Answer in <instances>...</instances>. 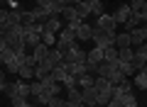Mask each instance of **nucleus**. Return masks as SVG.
<instances>
[{"label": "nucleus", "mask_w": 147, "mask_h": 107, "mask_svg": "<svg viewBox=\"0 0 147 107\" xmlns=\"http://www.w3.org/2000/svg\"><path fill=\"white\" fill-rule=\"evenodd\" d=\"M74 44H76V32L69 29V27L64 25V29L57 34V46H54V49H59V51H69Z\"/></svg>", "instance_id": "1"}, {"label": "nucleus", "mask_w": 147, "mask_h": 107, "mask_svg": "<svg viewBox=\"0 0 147 107\" xmlns=\"http://www.w3.org/2000/svg\"><path fill=\"white\" fill-rule=\"evenodd\" d=\"M5 95L7 97H12V95H20V97H30L32 95V90H30V83L27 80H22V78H17L15 83H10V85H7V90H5Z\"/></svg>", "instance_id": "2"}, {"label": "nucleus", "mask_w": 147, "mask_h": 107, "mask_svg": "<svg viewBox=\"0 0 147 107\" xmlns=\"http://www.w3.org/2000/svg\"><path fill=\"white\" fill-rule=\"evenodd\" d=\"M96 27L100 32H105V34H118V22L113 20V15H100L96 20Z\"/></svg>", "instance_id": "3"}, {"label": "nucleus", "mask_w": 147, "mask_h": 107, "mask_svg": "<svg viewBox=\"0 0 147 107\" xmlns=\"http://www.w3.org/2000/svg\"><path fill=\"white\" fill-rule=\"evenodd\" d=\"M61 29H64V20L59 15H54V17L42 22V34H59Z\"/></svg>", "instance_id": "4"}, {"label": "nucleus", "mask_w": 147, "mask_h": 107, "mask_svg": "<svg viewBox=\"0 0 147 107\" xmlns=\"http://www.w3.org/2000/svg\"><path fill=\"white\" fill-rule=\"evenodd\" d=\"M86 61V51L79 44H74L69 51H64V63H84Z\"/></svg>", "instance_id": "5"}, {"label": "nucleus", "mask_w": 147, "mask_h": 107, "mask_svg": "<svg viewBox=\"0 0 147 107\" xmlns=\"http://www.w3.org/2000/svg\"><path fill=\"white\" fill-rule=\"evenodd\" d=\"M130 34V41H132V46H142L147 41V25H140V27H135L132 32H127Z\"/></svg>", "instance_id": "6"}, {"label": "nucleus", "mask_w": 147, "mask_h": 107, "mask_svg": "<svg viewBox=\"0 0 147 107\" xmlns=\"http://www.w3.org/2000/svg\"><path fill=\"white\" fill-rule=\"evenodd\" d=\"M81 102H84L86 107H96V105H98V92H96V85L84 88V90H81Z\"/></svg>", "instance_id": "7"}, {"label": "nucleus", "mask_w": 147, "mask_h": 107, "mask_svg": "<svg viewBox=\"0 0 147 107\" xmlns=\"http://www.w3.org/2000/svg\"><path fill=\"white\" fill-rule=\"evenodd\" d=\"M91 39H93V27L88 22H81L76 27V41H91Z\"/></svg>", "instance_id": "8"}, {"label": "nucleus", "mask_w": 147, "mask_h": 107, "mask_svg": "<svg viewBox=\"0 0 147 107\" xmlns=\"http://www.w3.org/2000/svg\"><path fill=\"white\" fill-rule=\"evenodd\" d=\"M132 66H135V71H142V68L147 66V51L142 49V46H135V56H132Z\"/></svg>", "instance_id": "9"}, {"label": "nucleus", "mask_w": 147, "mask_h": 107, "mask_svg": "<svg viewBox=\"0 0 147 107\" xmlns=\"http://www.w3.org/2000/svg\"><path fill=\"white\" fill-rule=\"evenodd\" d=\"M125 92H132V80H130V78H123L118 85H113V97H118V100H120Z\"/></svg>", "instance_id": "10"}, {"label": "nucleus", "mask_w": 147, "mask_h": 107, "mask_svg": "<svg viewBox=\"0 0 147 107\" xmlns=\"http://www.w3.org/2000/svg\"><path fill=\"white\" fill-rule=\"evenodd\" d=\"M132 15V10H130V5L127 3H123V5H118V10H115V15H113V20L118 22V25H125L127 22V17Z\"/></svg>", "instance_id": "11"}, {"label": "nucleus", "mask_w": 147, "mask_h": 107, "mask_svg": "<svg viewBox=\"0 0 147 107\" xmlns=\"http://www.w3.org/2000/svg\"><path fill=\"white\" fill-rule=\"evenodd\" d=\"M86 63H88V66H98V63H103V49L93 46L91 51H86Z\"/></svg>", "instance_id": "12"}, {"label": "nucleus", "mask_w": 147, "mask_h": 107, "mask_svg": "<svg viewBox=\"0 0 147 107\" xmlns=\"http://www.w3.org/2000/svg\"><path fill=\"white\" fill-rule=\"evenodd\" d=\"M118 54H120V51H118L115 44L108 46V49H103V61H105V63H113V66H118V61H120V58H118Z\"/></svg>", "instance_id": "13"}, {"label": "nucleus", "mask_w": 147, "mask_h": 107, "mask_svg": "<svg viewBox=\"0 0 147 107\" xmlns=\"http://www.w3.org/2000/svg\"><path fill=\"white\" fill-rule=\"evenodd\" d=\"M49 51H52V49H49L47 44H37L34 49H32V56H34L37 61H44V58L49 56Z\"/></svg>", "instance_id": "14"}, {"label": "nucleus", "mask_w": 147, "mask_h": 107, "mask_svg": "<svg viewBox=\"0 0 147 107\" xmlns=\"http://www.w3.org/2000/svg\"><path fill=\"white\" fill-rule=\"evenodd\" d=\"M47 61L52 63V68H57L59 63H64V51H59V49H52V51H49V56H47Z\"/></svg>", "instance_id": "15"}, {"label": "nucleus", "mask_w": 147, "mask_h": 107, "mask_svg": "<svg viewBox=\"0 0 147 107\" xmlns=\"http://www.w3.org/2000/svg\"><path fill=\"white\" fill-rule=\"evenodd\" d=\"M64 7H66V3H64V0H52V3L47 5V10H49V15H61Z\"/></svg>", "instance_id": "16"}, {"label": "nucleus", "mask_w": 147, "mask_h": 107, "mask_svg": "<svg viewBox=\"0 0 147 107\" xmlns=\"http://www.w3.org/2000/svg\"><path fill=\"white\" fill-rule=\"evenodd\" d=\"M132 85L140 88V90H147V76H145L142 71H137L135 76H132Z\"/></svg>", "instance_id": "17"}, {"label": "nucleus", "mask_w": 147, "mask_h": 107, "mask_svg": "<svg viewBox=\"0 0 147 107\" xmlns=\"http://www.w3.org/2000/svg\"><path fill=\"white\" fill-rule=\"evenodd\" d=\"M76 15H79L81 20H86V17L91 15V3H88V0H84V3H79V5H76Z\"/></svg>", "instance_id": "18"}, {"label": "nucleus", "mask_w": 147, "mask_h": 107, "mask_svg": "<svg viewBox=\"0 0 147 107\" xmlns=\"http://www.w3.org/2000/svg\"><path fill=\"white\" fill-rule=\"evenodd\" d=\"M17 76H20L22 80H34V68H32V66H27V63H25V66H20Z\"/></svg>", "instance_id": "19"}, {"label": "nucleus", "mask_w": 147, "mask_h": 107, "mask_svg": "<svg viewBox=\"0 0 147 107\" xmlns=\"http://www.w3.org/2000/svg\"><path fill=\"white\" fill-rule=\"evenodd\" d=\"M118 68H120V73L125 78H130V76H135V66H132V63H127V61H118Z\"/></svg>", "instance_id": "20"}, {"label": "nucleus", "mask_w": 147, "mask_h": 107, "mask_svg": "<svg viewBox=\"0 0 147 107\" xmlns=\"http://www.w3.org/2000/svg\"><path fill=\"white\" fill-rule=\"evenodd\" d=\"M120 54H118V58L120 61H127V63H132V56H135V49L132 46H125V49H118Z\"/></svg>", "instance_id": "21"}, {"label": "nucleus", "mask_w": 147, "mask_h": 107, "mask_svg": "<svg viewBox=\"0 0 147 107\" xmlns=\"http://www.w3.org/2000/svg\"><path fill=\"white\" fill-rule=\"evenodd\" d=\"M140 25H142L140 15H137V12H132V15L127 17V22H125V29H127V32H132V29H135V27H140Z\"/></svg>", "instance_id": "22"}, {"label": "nucleus", "mask_w": 147, "mask_h": 107, "mask_svg": "<svg viewBox=\"0 0 147 107\" xmlns=\"http://www.w3.org/2000/svg\"><path fill=\"white\" fill-rule=\"evenodd\" d=\"M93 80H96V76H91V73H84V76H79V83H76V85L84 90V88H91V85H93Z\"/></svg>", "instance_id": "23"}, {"label": "nucleus", "mask_w": 147, "mask_h": 107, "mask_svg": "<svg viewBox=\"0 0 147 107\" xmlns=\"http://www.w3.org/2000/svg\"><path fill=\"white\" fill-rule=\"evenodd\" d=\"M115 46L118 49H125V46H132V41H130V34H115Z\"/></svg>", "instance_id": "24"}, {"label": "nucleus", "mask_w": 147, "mask_h": 107, "mask_svg": "<svg viewBox=\"0 0 147 107\" xmlns=\"http://www.w3.org/2000/svg\"><path fill=\"white\" fill-rule=\"evenodd\" d=\"M120 102H123V107H137V97L132 95V92H125V95L120 97Z\"/></svg>", "instance_id": "25"}, {"label": "nucleus", "mask_w": 147, "mask_h": 107, "mask_svg": "<svg viewBox=\"0 0 147 107\" xmlns=\"http://www.w3.org/2000/svg\"><path fill=\"white\" fill-rule=\"evenodd\" d=\"M52 76H54V80H59V83H61L64 78H66V66H64V63H59V66L52 71Z\"/></svg>", "instance_id": "26"}, {"label": "nucleus", "mask_w": 147, "mask_h": 107, "mask_svg": "<svg viewBox=\"0 0 147 107\" xmlns=\"http://www.w3.org/2000/svg\"><path fill=\"white\" fill-rule=\"evenodd\" d=\"M74 17H76V5H66L64 12H61V20L69 22V20H74Z\"/></svg>", "instance_id": "27"}, {"label": "nucleus", "mask_w": 147, "mask_h": 107, "mask_svg": "<svg viewBox=\"0 0 147 107\" xmlns=\"http://www.w3.org/2000/svg\"><path fill=\"white\" fill-rule=\"evenodd\" d=\"M76 83H79V78H76V76H69V73H66V78L61 80V85L66 88V90H71V88H79Z\"/></svg>", "instance_id": "28"}, {"label": "nucleus", "mask_w": 147, "mask_h": 107, "mask_svg": "<svg viewBox=\"0 0 147 107\" xmlns=\"http://www.w3.org/2000/svg\"><path fill=\"white\" fill-rule=\"evenodd\" d=\"M66 100L81 102V88H71V90H66Z\"/></svg>", "instance_id": "29"}, {"label": "nucleus", "mask_w": 147, "mask_h": 107, "mask_svg": "<svg viewBox=\"0 0 147 107\" xmlns=\"http://www.w3.org/2000/svg\"><path fill=\"white\" fill-rule=\"evenodd\" d=\"M12 58H15V51H12L10 46H7V49H3V51H0V61H3V63L12 61Z\"/></svg>", "instance_id": "30"}, {"label": "nucleus", "mask_w": 147, "mask_h": 107, "mask_svg": "<svg viewBox=\"0 0 147 107\" xmlns=\"http://www.w3.org/2000/svg\"><path fill=\"white\" fill-rule=\"evenodd\" d=\"M91 15H96V20H98L100 15H105V7H103V3H93V5H91Z\"/></svg>", "instance_id": "31"}, {"label": "nucleus", "mask_w": 147, "mask_h": 107, "mask_svg": "<svg viewBox=\"0 0 147 107\" xmlns=\"http://www.w3.org/2000/svg\"><path fill=\"white\" fill-rule=\"evenodd\" d=\"M42 44H47L49 49L57 46V34H42Z\"/></svg>", "instance_id": "32"}, {"label": "nucleus", "mask_w": 147, "mask_h": 107, "mask_svg": "<svg viewBox=\"0 0 147 107\" xmlns=\"http://www.w3.org/2000/svg\"><path fill=\"white\" fill-rule=\"evenodd\" d=\"M127 5H130L132 12H142V7H145V0H130Z\"/></svg>", "instance_id": "33"}, {"label": "nucleus", "mask_w": 147, "mask_h": 107, "mask_svg": "<svg viewBox=\"0 0 147 107\" xmlns=\"http://www.w3.org/2000/svg\"><path fill=\"white\" fill-rule=\"evenodd\" d=\"M123 78H125V76H123V73H120V68H115V71L110 73V78H108V80H110V83H113V85H118V83H120V80H123Z\"/></svg>", "instance_id": "34"}, {"label": "nucleus", "mask_w": 147, "mask_h": 107, "mask_svg": "<svg viewBox=\"0 0 147 107\" xmlns=\"http://www.w3.org/2000/svg\"><path fill=\"white\" fill-rule=\"evenodd\" d=\"M7 90V73L5 68H0V92H5Z\"/></svg>", "instance_id": "35"}, {"label": "nucleus", "mask_w": 147, "mask_h": 107, "mask_svg": "<svg viewBox=\"0 0 147 107\" xmlns=\"http://www.w3.org/2000/svg\"><path fill=\"white\" fill-rule=\"evenodd\" d=\"M61 105H64V100H61L59 95H54L52 100H49V105H47V107H61Z\"/></svg>", "instance_id": "36"}, {"label": "nucleus", "mask_w": 147, "mask_h": 107, "mask_svg": "<svg viewBox=\"0 0 147 107\" xmlns=\"http://www.w3.org/2000/svg\"><path fill=\"white\" fill-rule=\"evenodd\" d=\"M105 107H123V102L118 100V97H110V102H108Z\"/></svg>", "instance_id": "37"}, {"label": "nucleus", "mask_w": 147, "mask_h": 107, "mask_svg": "<svg viewBox=\"0 0 147 107\" xmlns=\"http://www.w3.org/2000/svg\"><path fill=\"white\" fill-rule=\"evenodd\" d=\"M7 5H10V10H22V7H20V0H7Z\"/></svg>", "instance_id": "38"}, {"label": "nucleus", "mask_w": 147, "mask_h": 107, "mask_svg": "<svg viewBox=\"0 0 147 107\" xmlns=\"http://www.w3.org/2000/svg\"><path fill=\"white\" fill-rule=\"evenodd\" d=\"M52 0H34V7H47Z\"/></svg>", "instance_id": "39"}, {"label": "nucleus", "mask_w": 147, "mask_h": 107, "mask_svg": "<svg viewBox=\"0 0 147 107\" xmlns=\"http://www.w3.org/2000/svg\"><path fill=\"white\" fill-rule=\"evenodd\" d=\"M76 105H79V102H71V100H64V105H61V107H76Z\"/></svg>", "instance_id": "40"}, {"label": "nucleus", "mask_w": 147, "mask_h": 107, "mask_svg": "<svg viewBox=\"0 0 147 107\" xmlns=\"http://www.w3.org/2000/svg\"><path fill=\"white\" fill-rule=\"evenodd\" d=\"M3 49H7V41H5V37H0V51Z\"/></svg>", "instance_id": "41"}, {"label": "nucleus", "mask_w": 147, "mask_h": 107, "mask_svg": "<svg viewBox=\"0 0 147 107\" xmlns=\"http://www.w3.org/2000/svg\"><path fill=\"white\" fill-rule=\"evenodd\" d=\"M17 107H37V105H32L30 100H25V102H22V105H17Z\"/></svg>", "instance_id": "42"}, {"label": "nucleus", "mask_w": 147, "mask_h": 107, "mask_svg": "<svg viewBox=\"0 0 147 107\" xmlns=\"http://www.w3.org/2000/svg\"><path fill=\"white\" fill-rule=\"evenodd\" d=\"M88 3H91V5H93V3H100V0H88Z\"/></svg>", "instance_id": "43"}, {"label": "nucleus", "mask_w": 147, "mask_h": 107, "mask_svg": "<svg viewBox=\"0 0 147 107\" xmlns=\"http://www.w3.org/2000/svg\"><path fill=\"white\" fill-rule=\"evenodd\" d=\"M142 49H145V51H147V41H145V44H142Z\"/></svg>", "instance_id": "44"}, {"label": "nucleus", "mask_w": 147, "mask_h": 107, "mask_svg": "<svg viewBox=\"0 0 147 107\" xmlns=\"http://www.w3.org/2000/svg\"><path fill=\"white\" fill-rule=\"evenodd\" d=\"M76 107H86V105H84V102H79V105H76Z\"/></svg>", "instance_id": "45"}, {"label": "nucleus", "mask_w": 147, "mask_h": 107, "mask_svg": "<svg viewBox=\"0 0 147 107\" xmlns=\"http://www.w3.org/2000/svg\"><path fill=\"white\" fill-rule=\"evenodd\" d=\"M96 107H105V105H96Z\"/></svg>", "instance_id": "46"}, {"label": "nucleus", "mask_w": 147, "mask_h": 107, "mask_svg": "<svg viewBox=\"0 0 147 107\" xmlns=\"http://www.w3.org/2000/svg\"><path fill=\"white\" fill-rule=\"evenodd\" d=\"M0 3H7V0H0Z\"/></svg>", "instance_id": "47"}, {"label": "nucleus", "mask_w": 147, "mask_h": 107, "mask_svg": "<svg viewBox=\"0 0 147 107\" xmlns=\"http://www.w3.org/2000/svg\"><path fill=\"white\" fill-rule=\"evenodd\" d=\"M0 68H3V61H0Z\"/></svg>", "instance_id": "48"}]
</instances>
